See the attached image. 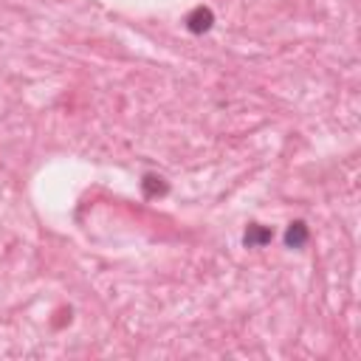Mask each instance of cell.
Here are the masks:
<instances>
[{
  "mask_svg": "<svg viewBox=\"0 0 361 361\" xmlns=\"http://www.w3.org/2000/svg\"><path fill=\"white\" fill-rule=\"evenodd\" d=\"M183 25L189 34H206L212 25H214V11L209 6H195L186 17H183Z\"/></svg>",
  "mask_w": 361,
  "mask_h": 361,
  "instance_id": "cell-1",
  "label": "cell"
},
{
  "mask_svg": "<svg viewBox=\"0 0 361 361\" xmlns=\"http://www.w3.org/2000/svg\"><path fill=\"white\" fill-rule=\"evenodd\" d=\"M166 192H169V183H166L161 175H155V172H147V175L141 178V195H144L147 200L164 197Z\"/></svg>",
  "mask_w": 361,
  "mask_h": 361,
  "instance_id": "cell-4",
  "label": "cell"
},
{
  "mask_svg": "<svg viewBox=\"0 0 361 361\" xmlns=\"http://www.w3.org/2000/svg\"><path fill=\"white\" fill-rule=\"evenodd\" d=\"M274 240V228L262 226V223H248L245 231H243V245L245 248H262Z\"/></svg>",
  "mask_w": 361,
  "mask_h": 361,
  "instance_id": "cell-2",
  "label": "cell"
},
{
  "mask_svg": "<svg viewBox=\"0 0 361 361\" xmlns=\"http://www.w3.org/2000/svg\"><path fill=\"white\" fill-rule=\"evenodd\" d=\"M285 245L288 248H305L307 245V240H310V228H307V223L305 220H293L288 228H285Z\"/></svg>",
  "mask_w": 361,
  "mask_h": 361,
  "instance_id": "cell-3",
  "label": "cell"
}]
</instances>
